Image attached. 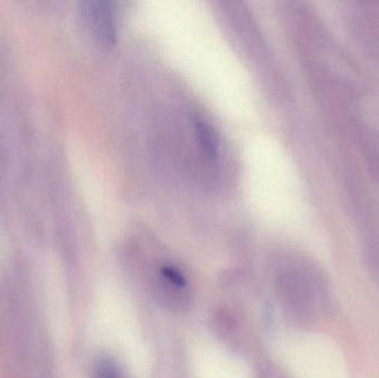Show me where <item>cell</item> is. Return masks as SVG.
<instances>
[{"mask_svg":"<svg viewBox=\"0 0 379 378\" xmlns=\"http://www.w3.org/2000/svg\"><path fill=\"white\" fill-rule=\"evenodd\" d=\"M195 130H197L198 139L201 144L203 151L209 157H216L218 152V139H216L214 130L207 125V122L198 119L195 121Z\"/></svg>","mask_w":379,"mask_h":378,"instance_id":"cell-2","label":"cell"},{"mask_svg":"<svg viewBox=\"0 0 379 378\" xmlns=\"http://www.w3.org/2000/svg\"><path fill=\"white\" fill-rule=\"evenodd\" d=\"M86 20L94 37L103 46H111L116 41V28L113 14L109 3L97 0H89L82 6Z\"/></svg>","mask_w":379,"mask_h":378,"instance_id":"cell-1","label":"cell"}]
</instances>
